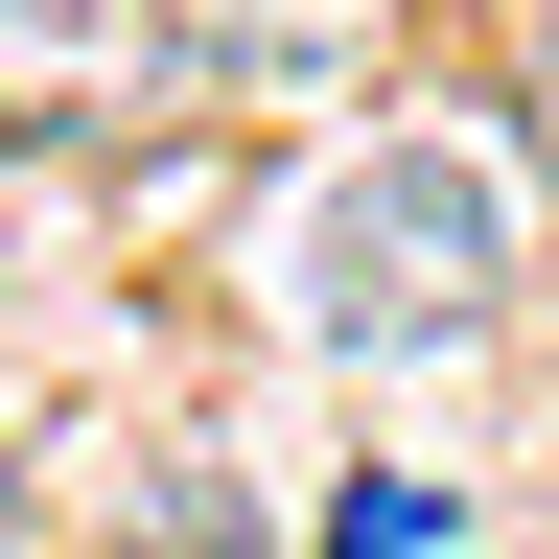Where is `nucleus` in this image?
<instances>
[{
	"mask_svg": "<svg viewBox=\"0 0 559 559\" xmlns=\"http://www.w3.org/2000/svg\"><path fill=\"white\" fill-rule=\"evenodd\" d=\"M304 349H349V373H443V349H489V304H513V187L466 164V140H373V164L304 187Z\"/></svg>",
	"mask_w": 559,
	"mask_h": 559,
	"instance_id": "1",
	"label": "nucleus"
},
{
	"mask_svg": "<svg viewBox=\"0 0 559 559\" xmlns=\"http://www.w3.org/2000/svg\"><path fill=\"white\" fill-rule=\"evenodd\" d=\"M234 94V0H0V140L47 164H117Z\"/></svg>",
	"mask_w": 559,
	"mask_h": 559,
	"instance_id": "2",
	"label": "nucleus"
},
{
	"mask_svg": "<svg viewBox=\"0 0 559 559\" xmlns=\"http://www.w3.org/2000/svg\"><path fill=\"white\" fill-rule=\"evenodd\" d=\"M117 559H257V513H234V489L187 466V489H140V536H117Z\"/></svg>",
	"mask_w": 559,
	"mask_h": 559,
	"instance_id": "3",
	"label": "nucleus"
},
{
	"mask_svg": "<svg viewBox=\"0 0 559 559\" xmlns=\"http://www.w3.org/2000/svg\"><path fill=\"white\" fill-rule=\"evenodd\" d=\"M0 559H24V419H0Z\"/></svg>",
	"mask_w": 559,
	"mask_h": 559,
	"instance_id": "4",
	"label": "nucleus"
},
{
	"mask_svg": "<svg viewBox=\"0 0 559 559\" xmlns=\"http://www.w3.org/2000/svg\"><path fill=\"white\" fill-rule=\"evenodd\" d=\"M536 140H559V0H536Z\"/></svg>",
	"mask_w": 559,
	"mask_h": 559,
	"instance_id": "5",
	"label": "nucleus"
}]
</instances>
